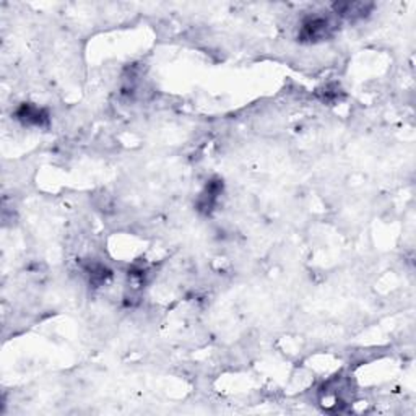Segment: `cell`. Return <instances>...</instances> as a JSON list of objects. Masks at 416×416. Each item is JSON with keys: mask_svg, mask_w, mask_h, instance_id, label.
<instances>
[{"mask_svg": "<svg viewBox=\"0 0 416 416\" xmlns=\"http://www.w3.org/2000/svg\"><path fill=\"white\" fill-rule=\"evenodd\" d=\"M85 273L93 287H101L111 278V270L99 262H90L85 265Z\"/></svg>", "mask_w": 416, "mask_h": 416, "instance_id": "5", "label": "cell"}, {"mask_svg": "<svg viewBox=\"0 0 416 416\" xmlns=\"http://www.w3.org/2000/svg\"><path fill=\"white\" fill-rule=\"evenodd\" d=\"M317 95L321 96L322 101H327V103H330V101H337L338 98H340L342 90H340V86H338V85L330 83V85L323 86L322 90H319Z\"/></svg>", "mask_w": 416, "mask_h": 416, "instance_id": "6", "label": "cell"}, {"mask_svg": "<svg viewBox=\"0 0 416 416\" xmlns=\"http://www.w3.org/2000/svg\"><path fill=\"white\" fill-rule=\"evenodd\" d=\"M221 192H223V181L221 179L215 177L211 181H208L205 189H203L197 198V210L202 215H210L214 211L216 202H218Z\"/></svg>", "mask_w": 416, "mask_h": 416, "instance_id": "2", "label": "cell"}, {"mask_svg": "<svg viewBox=\"0 0 416 416\" xmlns=\"http://www.w3.org/2000/svg\"><path fill=\"white\" fill-rule=\"evenodd\" d=\"M335 31V23L327 17H309L299 30V41L321 42L328 40Z\"/></svg>", "mask_w": 416, "mask_h": 416, "instance_id": "1", "label": "cell"}, {"mask_svg": "<svg viewBox=\"0 0 416 416\" xmlns=\"http://www.w3.org/2000/svg\"><path fill=\"white\" fill-rule=\"evenodd\" d=\"M374 7V3L371 2H358V0H348V2H337L333 3V12L338 17L345 18V20L355 22L361 20V18L367 17Z\"/></svg>", "mask_w": 416, "mask_h": 416, "instance_id": "3", "label": "cell"}, {"mask_svg": "<svg viewBox=\"0 0 416 416\" xmlns=\"http://www.w3.org/2000/svg\"><path fill=\"white\" fill-rule=\"evenodd\" d=\"M17 119L25 125H36V127H42V125L49 124V114L46 109L38 108V106L31 103H23L20 108L17 109Z\"/></svg>", "mask_w": 416, "mask_h": 416, "instance_id": "4", "label": "cell"}]
</instances>
